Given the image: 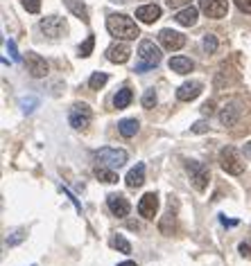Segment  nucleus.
<instances>
[{
	"mask_svg": "<svg viewBox=\"0 0 251 266\" xmlns=\"http://www.w3.org/2000/svg\"><path fill=\"white\" fill-rule=\"evenodd\" d=\"M106 30H109L111 36H116L120 41H134L140 36L138 25L129 16H125V14H111L106 18Z\"/></svg>",
	"mask_w": 251,
	"mask_h": 266,
	"instance_id": "1",
	"label": "nucleus"
},
{
	"mask_svg": "<svg viewBox=\"0 0 251 266\" xmlns=\"http://www.w3.org/2000/svg\"><path fill=\"white\" fill-rule=\"evenodd\" d=\"M138 57H140V63L136 65V72H143V70H150L154 65L161 63V50L154 46V41L145 39L140 41L138 46Z\"/></svg>",
	"mask_w": 251,
	"mask_h": 266,
	"instance_id": "2",
	"label": "nucleus"
},
{
	"mask_svg": "<svg viewBox=\"0 0 251 266\" xmlns=\"http://www.w3.org/2000/svg\"><path fill=\"white\" fill-rule=\"evenodd\" d=\"M219 165H222V169H224L226 174H233V176L245 172V162H242L235 147H224V149L219 151Z\"/></svg>",
	"mask_w": 251,
	"mask_h": 266,
	"instance_id": "3",
	"label": "nucleus"
},
{
	"mask_svg": "<svg viewBox=\"0 0 251 266\" xmlns=\"http://www.w3.org/2000/svg\"><path fill=\"white\" fill-rule=\"evenodd\" d=\"M185 172H188V176H190V183L195 185V189H197V192H204V189L208 188L211 172H208V167H206V165H201V162H197V160H190V162H185Z\"/></svg>",
	"mask_w": 251,
	"mask_h": 266,
	"instance_id": "4",
	"label": "nucleus"
},
{
	"mask_svg": "<svg viewBox=\"0 0 251 266\" xmlns=\"http://www.w3.org/2000/svg\"><path fill=\"white\" fill-rule=\"evenodd\" d=\"M95 158L100 160V165L106 167H122L127 162V151L125 149H113V147H104V149L95 151Z\"/></svg>",
	"mask_w": 251,
	"mask_h": 266,
	"instance_id": "5",
	"label": "nucleus"
},
{
	"mask_svg": "<svg viewBox=\"0 0 251 266\" xmlns=\"http://www.w3.org/2000/svg\"><path fill=\"white\" fill-rule=\"evenodd\" d=\"M39 27H41V32L46 34V36H50V39H59V36H64V34L68 32L66 20L59 18V16H48V18H41Z\"/></svg>",
	"mask_w": 251,
	"mask_h": 266,
	"instance_id": "6",
	"label": "nucleus"
},
{
	"mask_svg": "<svg viewBox=\"0 0 251 266\" xmlns=\"http://www.w3.org/2000/svg\"><path fill=\"white\" fill-rule=\"evenodd\" d=\"M91 117H93V113H91V109H88L86 104H73L68 120H70V126H73V129L84 131L86 126L91 124Z\"/></svg>",
	"mask_w": 251,
	"mask_h": 266,
	"instance_id": "7",
	"label": "nucleus"
},
{
	"mask_svg": "<svg viewBox=\"0 0 251 266\" xmlns=\"http://www.w3.org/2000/svg\"><path fill=\"white\" fill-rule=\"evenodd\" d=\"M159 41H161V46L166 47V50H170V52L181 50L185 46V36L181 32H174V30H161Z\"/></svg>",
	"mask_w": 251,
	"mask_h": 266,
	"instance_id": "8",
	"label": "nucleus"
},
{
	"mask_svg": "<svg viewBox=\"0 0 251 266\" xmlns=\"http://www.w3.org/2000/svg\"><path fill=\"white\" fill-rule=\"evenodd\" d=\"M240 115H242V102L240 99H231L222 109V113H219V122L224 124V126H233V124H238Z\"/></svg>",
	"mask_w": 251,
	"mask_h": 266,
	"instance_id": "9",
	"label": "nucleus"
},
{
	"mask_svg": "<svg viewBox=\"0 0 251 266\" xmlns=\"http://www.w3.org/2000/svg\"><path fill=\"white\" fill-rule=\"evenodd\" d=\"M199 9L208 16V18H224L229 12L226 0H199Z\"/></svg>",
	"mask_w": 251,
	"mask_h": 266,
	"instance_id": "10",
	"label": "nucleus"
},
{
	"mask_svg": "<svg viewBox=\"0 0 251 266\" xmlns=\"http://www.w3.org/2000/svg\"><path fill=\"white\" fill-rule=\"evenodd\" d=\"M156 210H159V194L156 192H147L138 203V212L143 219H154L156 217Z\"/></svg>",
	"mask_w": 251,
	"mask_h": 266,
	"instance_id": "11",
	"label": "nucleus"
},
{
	"mask_svg": "<svg viewBox=\"0 0 251 266\" xmlns=\"http://www.w3.org/2000/svg\"><path fill=\"white\" fill-rule=\"evenodd\" d=\"M25 63H27V72L32 75V77H46L48 75V63H46V59L39 57L36 52H27V59H25Z\"/></svg>",
	"mask_w": 251,
	"mask_h": 266,
	"instance_id": "12",
	"label": "nucleus"
},
{
	"mask_svg": "<svg viewBox=\"0 0 251 266\" xmlns=\"http://www.w3.org/2000/svg\"><path fill=\"white\" fill-rule=\"evenodd\" d=\"M129 54H132V50H129V46L127 43H113V46H109V50H106V59L111 61V63H127L129 61Z\"/></svg>",
	"mask_w": 251,
	"mask_h": 266,
	"instance_id": "13",
	"label": "nucleus"
},
{
	"mask_svg": "<svg viewBox=\"0 0 251 266\" xmlns=\"http://www.w3.org/2000/svg\"><path fill=\"white\" fill-rule=\"evenodd\" d=\"M201 81H185V84L179 86L177 91V99L179 102H192L195 97H199V93H201Z\"/></svg>",
	"mask_w": 251,
	"mask_h": 266,
	"instance_id": "14",
	"label": "nucleus"
},
{
	"mask_svg": "<svg viewBox=\"0 0 251 266\" xmlns=\"http://www.w3.org/2000/svg\"><path fill=\"white\" fill-rule=\"evenodd\" d=\"M106 203H109V210L116 217H120V219H125L127 214H129V201L122 194H109L106 196Z\"/></svg>",
	"mask_w": 251,
	"mask_h": 266,
	"instance_id": "15",
	"label": "nucleus"
},
{
	"mask_svg": "<svg viewBox=\"0 0 251 266\" xmlns=\"http://www.w3.org/2000/svg\"><path fill=\"white\" fill-rule=\"evenodd\" d=\"M136 18L140 23H145V25H152L156 20L161 18V7L159 5H143L136 9Z\"/></svg>",
	"mask_w": 251,
	"mask_h": 266,
	"instance_id": "16",
	"label": "nucleus"
},
{
	"mask_svg": "<svg viewBox=\"0 0 251 266\" xmlns=\"http://www.w3.org/2000/svg\"><path fill=\"white\" fill-rule=\"evenodd\" d=\"M197 16H199V9L197 7H184L181 12H177V16H174V20H177L179 25L184 27H192L195 23H197Z\"/></svg>",
	"mask_w": 251,
	"mask_h": 266,
	"instance_id": "17",
	"label": "nucleus"
},
{
	"mask_svg": "<svg viewBox=\"0 0 251 266\" xmlns=\"http://www.w3.org/2000/svg\"><path fill=\"white\" fill-rule=\"evenodd\" d=\"M125 183H127V188H132V189L140 188V185L145 183V165H143V162H138L134 169H129V174H127Z\"/></svg>",
	"mask_w": 251,
	"mask_h": 266,
	"instance_id": "18",
	"label": "nucleus"
},
{
	"mask_svg": "<svg viewBox=\"0 0 251 266\" xmlns=\"http://www.w3.org/2000/svg\"><path fill=\"white\" fill-rule=\"evenodd\" d=\"M192 68H195V63H192V59H188V57H172L170 59V70L177 72V75H188V72H192Z\"/></svg>",
	"mask_w": 251,
	"mask_h": 266,
	"instance_id": "19",
	"label": "nucleus"
},
{
	"mask_svg": "<svg viewBox=\"0 0 251 266\" xmlns=\"http://www.w3.org/2000/svg\"><path fill=\"white\" fill-rule=\"evenodd\" d=\"M138 129H140V124L136 117H127V120H122V122L118 124V131L122 138H134L138 133Z\"/></svg>",
	"mask_w": 251,
	"mask_h": 266,
	"instance_id": "20",
	"label": "nucleus"
},
{
	"mask_svg": "<svg viewBox=\"0 0 251 266\" xmlns=\"http://www.w3.org/2000/svg\"><path fill=\"white\" fill-rule=\"evenodd\" d=\"M64 2H66V7L82 20V23H88V20H91L88 18V9H86V5L82 0H64Z\"/></svg>",
	"mask_w": 251,
	"mask_h": 266,
	"instance_id": "21",
	"label": "nucleus"
},
{
	"mask_svg": "<svg viewBox=\"0 0 251 266\" xmlns=\"http://www.w3.org/2000/svg\"><path fill=\"white\" fill-rule=\"evenodd\" d=\"M132 99H134L132 88H120V91L116 93V97H113V106H116L118 110H122V109H127V106L132 104Z\"/></svg>",
	"mask_w": 251,
	"mask_h": 266,
	"instance_id": "22",
	"label": "nucleus"
},
{
	"mask_svg": "<svg viewBox=\"0 0 251 266\" xmlns=\"http://www.w3.org/2000/svg\"><path fill=\"white\" fill-rule=\"evenodd\" d=\"M93 174L102 183H118V174H116L111 167H106V165H98V167L93 169Z\"/></svg>",
	"mask_w": 251,
	"mask_h": 266,
	"instance_id": "23",
	"label": "nucleus"
},
{
	"mask_svg": "<svg viewBox=\"0 0 251 266\" xmlns=\"http://www.w3.org/2000/svg\"><path fill=\"white\" fill-rule=\"evenodd\" d=\"M159 228H161V233H163V235H172V233H174V210H172V208L167 210L166 217L161 219Z\"/></svg>",
	"mask_w": 251,
	"mask_h": 266,
	"instance_id": "24",
	"label": "nucleus"
},
{
	"mask_svg": "<svg viewBox=\"0 0 251 266\" xmlns=\"http://www.w3.org/2000/svg\"><path fill=\"white\" fill-rule=\"evenodd\" d=\"M106 81H109V75H106V72H93L91 79H88V86H91V91H100Z\"/></svg>",
	"mask_w": 251,
	"mask_h": 266,
	"instance_id": "25",
	"label": "nucleus"
},
{
	"mask_svg": "<svg viewBox=\"0 0 251 266\" xmlns=\"http://www.w3.org/2000/svg\"><path fill=\"white\" fill-rule=\"evenodd\" d=\"M111 246L116 248V250H120V253H125V255L132 253V244H129V241H127L122 235H116V237H113V239H111Z\"/></svg>",
	"mask_w": 251,
	"mask_h": 266,
	"instance_id": "26",
	"label": "nucleus"
},
{
	"mask_svg": "<svg viewBox=\"0 0 251 266\" xmlns=\"http://www.w3.org/2000/svg\"><path fill=\"white\" fill-rule=\"evenodd\" d=\"M201 47H204L206 54H215V50H218V36L215 34H206L204 41H201Z\"/></svg>",
	"mask_w": 251,
	"mask_h": 266,
	"instance_id": "27",
	"label": "nucleus"
},
{
	"mask_svg": "<svg viewBox=\"0 0 251 266\" xmlns=\"http://www.w3.org/2000/svg\"><path fill=\"white\" fill-rule=\"evenodd\" d=\"M93 46H95V36H86V41L80 46V57H91Z\"/></svg>",
	"mask_w": 251,
	"mask_h": 266,
	"instance_id": "28",
	"label": "nucleus"
},
{
	"mask_svg": "<svg viewBox=\"0 0 251 266\" xmlns=\"http://www.w3.org/2000/svg\"><path fill=\"white\" fill-rule=\"evenodd\" d=\"M156 106V93L154 91H147L143 95V109H154Z\"/></svg>",
	"mask_w": 251,
	"mask_h": 266,
	"instance_id": "29",
	"label": "nucleus"
},
{
	"mask_svg": "<svg viewBox=\"0 0 251 266\" xmlns=\"http://www.w3.org/2000/svg\"><path fill=\"white\" fill-rule=\"evenodd\" d=\"M23 239H25V230H16L12 237H7V246H16V244H20Z\"/></svg>",
	"mask_w": 251,
	"mask_h": 266,
	"instance_id": "30",
	"label": "nucleus"
},
{
	"mask_svg": "<svg viewBox=\"0 0 251 266\" xmlns=\"http://www.w3.org/2000/svg\"><path fill=\"white\" fill-rule=\"evenodd\" d=\"M23 7H25L30 14H39L41 9V0H23Z\"/></svg>",
	"mask_w": 251,
	"mask_h": 266,
	"instance_id": "31",
	"label": "nucleus"
},
{
	"mask_svg": "<svg viewBox=\"0 0 251 266\" xmlns=\"http://www.w3.org/2000/svg\"><path fill=\"white\" fill-rule=\"evenodd\" d=\"M7 50H9V54H12V59L14 61H20V54H18V50H16V43H14L12 39H7Z\"/></svg>",
	"mask_w": 251,
	"mask_h": 266,
	"instance_id": "32",
	"label": "nucleus"
},
{
	"mask_svg": "<svg viewBox=\"0 0 251 266\" xmlns=\"http://www.w3.org/2000/svg\"><path fill=\"white\" fill-rule=\"evenodd\" d=\"M206 131H208V122H204V120L192 124V133H206Z\"/></svg>",
	"mask_w": 251,
	"mask_h": 266,
	"instance_id": "33",
	"label": "nucleus"
},
{
	"mask_svg": "<svg viewBox=\"0 0 251 266\" xmlns=\"http://www.w3.org/2000/svg\"><path fill=\"white\" fill-rule=\"evenodd\" d=\"M235 5H238L240 12L251 14V0H235Z\"/></svg>",
	"mask_w": 251,
	"mask_h": 266,
	"instance_id": "34",
	"label": "nucleus"
},
{
	"mask_svg": "<svg viewBox=\"0 0 251 266\" xmlns=\"http://www.w3.org/2000/svg\"><path fill=\"white\" fill-rule=\"evenodd\" d=\"M166 2H167V7H172V9H177V7H188V5H190V0H166Z\"/></svg>",
	"mask_w": 251,
	"mask_h": 266,
	"instance_id": "35",
	"label": "nucleus"
},
{
	"mask_svg": "<svg viewBox=\"0 0 251 266\" xmlns=\"http://www.w3.org/2000/svg\"><path fill=\"white\" fill-rule=\"evenodd\" d=\"M34 104H36V99H34V97H30V99L23 97V99H20V106H23V110H25V113H30V110H32L30 106H34Z\"/></svg>",
	"mask_w": 251,
	"mask_h": 266,
	"instance_id": "36",
	"label": "nucleus"
},
{
	"mask_svg": "<svg viewBox=\"0 0 251 266\" xmlns=\"http://www.w3.org/2000/svg\"><path fill=\"white\" fill-rule=\"evenodd\" d=\"M213 110H215V102H213V99H208V102L201 106V113H204V115H211Z\"/></svg>",
	"mask_w": 251,
	"mask_h": 266,
	"instance_id": "37",
	"label": "nucleus"
},
{
	"mask_svg": "<svg viewBox=\"0 0 251 266\" xmlns=\"http://www.w3.org/2000/svg\"><path fill=\"white\" fill-rule=\"evenodd\" d=\"M238 250H240L242 255H245V257H251V246H249V244H240Z\"/></svg>",
	"mask_w": 251,
	"mask_h": 266,
	"instance_id": "38",
	"label": "nucleus"
},
{
	"mask_svg": "<svg viewBox=\"0 0 251 266\" xmlns=\"http://www.w3.org/2000/svg\"><path fill=\"white\" fill-rule=\"evenodd\" d=\"M245 156H247V158H251V142L245 147Z\"/></svg>",
	"mask_w": 251,
	"mask_h": 266,
	"instance_id": "39",
	"label": "nucleus"
},
{
	"mask_svg": "<svg viewBox=\"0 0 251 266\" xmlns=\"http://www.w3.org/2000/svg\"><path fill=\"white\" fill-rule=\"evenodd\" d=\"M118 266H138L136 262H122V264H118Z\"/></svg>",
	"mask_w": 251,
	"mask_h": 266,
	"instance_id": "40",
	"label": "nucleus"
}]
</instances>
